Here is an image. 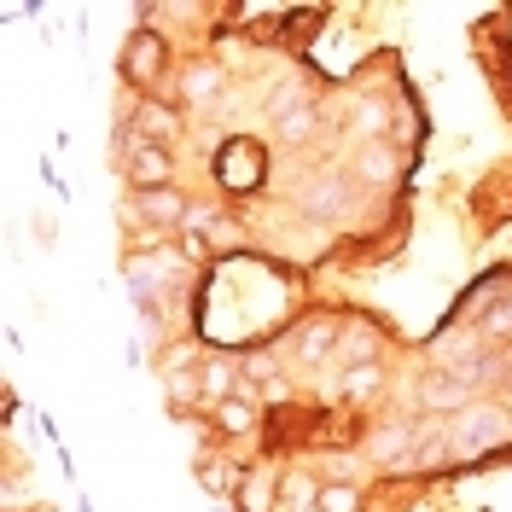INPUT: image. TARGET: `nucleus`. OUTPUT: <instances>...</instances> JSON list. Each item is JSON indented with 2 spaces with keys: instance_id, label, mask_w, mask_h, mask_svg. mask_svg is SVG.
Instances as JSON below:
<instances>
[{
  "instance_id": "20e7f679",
  "label": "nucleus",
  "mask_w": 512,
  "mask_h": 512,
  "mask_svg": "<svg viewBox=\"0 0 512 512\" xmlns=\"http://www.w3.org/2000/svg\"><path fill=\"white\" fill-rule=\"evenodd\" d=\"M414 396H419L425 414H448V419H460L466 408H472V384L460 379V373H448V367H425Z\"/></svg>"
},
{
  "instance_id": "39448f33",
  "label": "nucleus",
  "mask_w": 512,
  "mask_h": 512,
  "mask_svg": "<svg viewBox=\"0 0 512 512\" xmlns=\"http://www.w3.org/2000/svg\"><path fill=\"white\" fill-rule=\"evenodd\" d=\"M507 437V408H489V402H472L460 419H448V443L466 448V454H478V448L501 443Z\"/></svg>"
},
{
  "instance_id": "ddd939ff",
  "label": "nucleus",
  "mask_w": 512,
  "mask_h": 512,
  "mask_svg": "<svg viewBox=\"0 0 512 512\" xmlns=\"http://www.w3.org/2000/svg\"><path fill=\"white\" fill-rule=\"evenodd\" d=\"M274 128H280V140H309L315 134V105H280Z\"/></svg>"
},
{
  "instance_id": "a211bd4d",
  "label": "nucleus",
  "mask_w": 512,
  "mask_h": 512,
  "mask_svg": "<svg viewBox=\"0 0 512 512\" xmlns=\"http://www.w3.org/2000/svg\"><path fill=\"white\" fill-rule=\"evenodd\" d=\"M181 251H187L192 262H204V256L216 251V245H210V239H204V233H198V227H181Z\"/></svg>"
},
{
  "instance_id": "f3484780",
  "label": "nucleus",
  "mask_w": 512,
  "mask_h": 512,
  "mask_svg": "<svg viewBox=\"0 0 512 512\" xmlns=\"http://www.w3.org/2000/svg\"><path fill=\"white\" fill-rule=\"evenodd\" d=\"M198 483H204L210 495H233V472H227V466H210V460H198Z\"/></svg>"
},
{
  "instance_id": "f257e3e1",
  "label": "nucleus",
  "mask_w": 512,
  "mask_h": 512,
  "mask_svg": "<svg viewBox=\"0 0 512 512\" xmlns=\"http://www.w3.org/2000/svg\"><path fill=\"white\" fill-rule=\"evenodd\" d=\"M216 181H222L227 192H256L262 181H268V146L256 140V134H233V140H222V152H216Z\"/></svg>"
},
{
  "instance_id": "0eeeda50",
  "label": "nucleus",
  "mask_w": 512,
  "mask_h": 512,
  "mask_svg": "<svg viewBox=\"0 0 512 512\" xmlns=\"http://www.w3.org/2000/svg\"><path fill=\"white\" fill-rule=\"evenodd\" d=\"M344 344V320L332 315H315L297 326V338H291V355H297V367H315V361H326V355Z\"/></svg>"
},
{
  "instance_id": "9b49d317",
  "label": "nucleus",
  "mask_w": 512,
  "mask_h": 512,
  "mask_svg": "<svg viewBox=\"0 0 512 512\" xmlns=\"http://www.w3.org/2000/svg\"><path fill=\"white\" fill-rule=\"evenodd\" d=\"M274 501H280V507H291V512H315L320 489H315V478H309L303 466H291L286 478L274 483Z\"/></svg>"
},
{
  "instance_id": "4468645a",
  "label": "nucleus",
  "mask_w": 512,
  "mask_h": 512,
  "mask_svg": "<svg viewBox=\"0 0 512 512\" xmlns=\"http://www.w3.org/2000/svg\"><path fill=\"white\" fill-rule=\"evenodd\" d=\"M315 512H361V489L355 483H320V501H315Z\"/></svg>"
},
{
  "instance_id": "9d476101",
  "label": "nucleus",
  "mask_w": 512,
  "mask_h": 512,
  "mask_svg": "<svg viewBox=\"0 0 512 512\" xmlns=\"http://www.w3.org/2000/svg\"><path fill=\"white\" fill-rule=\"evenodd\" d=\"M210 425H216L222 437H251V431H256V402H251V396H227V402H216Z\"/></svg>"
},
{
  "instance_id": "f03ea898",
  "label": "nucleus",
  "mask_w": 512,
  "mask_h": 512,
  "mask_svg": "<svg viewBox=\"0 0 512 512\" xmlns=\"http://www.w3.org/2000/svg\"><path fill=\"white\" fill-rule=\"evenodd\" d=\"M123 76L140 88V99H152L158 82L169 76V41L158 30H134L123 41Z\"/></svg>"
},
{
  "instance_id": "412c9836",
  "label": "nucleus",
  "mask_w": 512,
  "mask_h": 512,
  "mask_svg": "<svg viewBox=\"0 0 512 512\" xmlns=\"http://www.w3.org/2000/svg\"><path fill=\"white\" fill-rule=\"evenodd\" d=\"M483 332H489V338H512V303H507V309H495V315L483 320Z\"/></svg>"
},
{
  "instance_id": "423d86ee",
  "label": "nucleus",
  "mask_w": 512,
  "mask_h": 512,
  "mask_svg": "<svg viewBox=\"0 0 512 512\" xmlns=\"http://www.w3.org/2000/svg\"><path fill=\"white\" fill-rule=\"evenodd\" d=\"M123 175H128V192L175 187V158H169V146H146V140H134V146L123 152Z\"/></svg>"
},
{
  "instance_id": "7ed1b4c3",
  "label": "nucleus",
  "mask_w": 512,
  "mask_h": 512,
  "mask_svg": "<svg viewBox=\"0 0 512 512\" xmlns=\"http://www.w3.org/2000/svg\"><path fill=\"white\" fill-rule=\"evenodd\" d=\"M128 216H134V222L140 227H175V233H181V227L192 222V204H187V192L181 187H158V192H128Z\"/></svg>"
},
{
  "instance_id": "aec40b11",
  "label": "nucleus",
  "mask_w": 512,
  "mask_h": 512,
  "mask_svg": "<svg viewBox=\"0 0 512 512\" xmlns=\"http://www.w3.org/2000/svg\"><path fill=\"white\" fill-rule=\"evenodd\" d=\"M361 169H367V175H390V169H396V158H390V152H379V146H373V152H361Z\"/></svg>"
},
{
  "instance_id": "5701e85b",
  "label": "nucleus",
  "mask_w": 512,
  "mask_h": 512,
  "mask_svg": "<svg viewBox=\"0 0 512 512\" xmlns=\"http://www.w3.org/2000/svg\"><path fill=\"white\" fill-rule=\"evenodd\" d=\"M30 512H59V507H47V501H35V507Z\"/></svg>"
},
{
  "instance_id": "4be33fe9",
  "label": "nucleus",
  "mask_w": 512,
  "mask_h": 512,
  "mask_svg": "<svg viewBox=\"0 0 512 512\" xmlns=\"http://www.w3.org/2000/svg\"><path fill=\"white\" fill-rule=\"evenodd\" d=\"M309 204H320V210H332V204H338V187H332V181H326V187H309Z\"/></svg>"
},
{
  "instance_id": "6e6552de",
  "label": "nucleus",
  "mask_w": 512,
  "mask_h": 512,
  "mask_svg": "<svg viewBox=\"0 0 512 512\" xmlns=\"http://www.w3.org/2000/svg\"><path fill=\"white\" fill-rule=\"evenodd\" d=\"M128 128H134V134H140L146 146H169V140L181 134V111H175L169 99L152 94V99H140V105L128 111Z\"/></svg>"
},
{
  "instance_id": "6ab92c4d",
  "label": "nucleus",
  "mask_w": 512,
  "mask_h": 512,
  "mask_svg": "<svg viewBox=\"0 0 512 512\" xmlns=\"http://www.w3.org/2000/svg\"><path fill=\"white\" fill-rule=\"evenodd\" d=\"M448 437H431V443H419V454H414V466H443V454H448Z\"/></svg>"
},
{
  "instance_id": "2eb2a0df",
  "label": "nucleus",
  "mask_w": 512,
  "mask_h": 512,
  "mask_svg": "<svg viewBox=\"0 0 512 512\" xmlns=\"http://www.w3.org/2000/svg\"><path fill=\"white\" fill-rule=\"evenodd\" d=\"M181 82H187V99H210L216 94V88H222V64H187V76H181Z\"/></svg>"
},
{
  "instance_id": "1a4fd4ad",
  "label": "nucleus",
  "mask_w": 512,
  "mask_h": 512,
  "mask_svg": "<svg viewBox=\"0 0 512 512\" xmlns=\"http://www.w3.org/2000/svg\"><path fill=\"white\" fill-rule=\"evenodd\" d=\"M344 361L350 367H379V355H384V338H379V326H367V320H344Z\"/></svg>"
},
{
  "instance_id": "dca6fc26",
  "label": "nucleus",
  "mask_w": 512,
  "mask_h": 512,
  "mask_svg": "<svg viewBox=\"0 0 512 512\" xmlns=\"http://www.w3.org/2000/svg\"><path fill=\"white\" fill-rule=\"evenodd\" d=\"M379 384H384L379 367H344V396H350V402H367V396H379Z\"/></svg>"
},
{
  "instance_id": "f8f14e48",
  "label": "nucleus",
  "mask_w": 512,
  "mask_h": 512,
  "mask_svg": "<svg viewBox=\"0 0 512 512\" xmlns=\"http://www.w3.org/2000/svg\"><path fill=\"white\" fill-rule=\"evenodd\" d=\"M198 390H204L210 402L245 396V390H239V367H233V361H204V373H198Z\"/></svg>"
}]
</instances>
